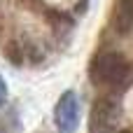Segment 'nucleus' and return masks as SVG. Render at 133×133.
I'll list each match as a JSON object with an SVG mask.
<instances>
[{
  "mask_svg": "<svg viewBox=\"0 0 133 133\" xmlns=\"http://www.w3.org/2000/svg\"><path fill=\"white\" fill-rule=\"evenodd\" d=\"M54 119H56V126L61 133H72L79 124V101H77V94L75 91H63L58 103H56V110H54Z\"/></svg>",
  "mask_w": 133,
  "mask_h": 133,
  "instance_id": "obj_3",
  "label": "nucleus"
},
{
  "mask_svg": "<svg viewBox=\"0 0 133 133\" xmlns=\"http://www.w3.org/2000/svg\"><path fill=\"white\" fill-rule=\"evenodd\" d=\"M129 70H131V65L119 51H103L91 63V79L96 84L117 87L129 77Z\"/></svg>",
  "mask_w": 133,
  "mask_h": 133,
  "instance_id": "obj_1",
  "label": "nucleus"
},
{
  "mask_svg": "<svg viewBox=\"0 0 133 133\" xmlns=\"http://www.w3.org/2000/svg\"><path fill=\"white\" fill-rule=\"evenodd\" d=\"M115 30L126 35L133 30V0H117V7H115Z\"/></svg>",
  "mask_w": 133,
  "mask_h": 133,
  "instance_id": "obj_4",
  "label": "nucleus"
},
{
  "mask_svg": "<svg viewBox=\"0 0 133 133\" xmlns=\"http://www.w3.org/2000/svg\"><path fill=\"white\" fill-rule=\"evenodd\" d=\"M5 58H9L14 65H21L26 61V47H19L16 42H9L5 47Z\"/></svg>",
  "mask_w": 133,
  "mask_h": 133,
  "instance_id": "obj_5",
  "label": "nucleus"
},
{
  "mask_svg": "<svg viewBox=\"0 0 133 133\" xmlns=\"http://www.w3.org/2000/svg\"><path fill=\"white\" fill-rule=\"evenodd\" d=\"M0 133H5V126H2V124H0Z\"/></svg>",
  "mask_w": 133,
  "mask_h": 133,
  "instance_id": "obj_7",
  "label": "nucleus"
},
{
  "mask_svg": "<svg viewBox=\"0 0 133 133\" xmlns=\"http://www.w3.org/2000/svg\"><path fill=\"white\" fill-rule=\"evenodd\" d=\"M5 101H7V84H5V79H2V75H0V108H2Z\"/></svg>",
  "mask_w": 133,
  "mask_h": 133,
  "instance_id": "obj_6",
  "label": "nucleus"
},
{
  "mask_svg": "<svg viewBox=\"0 0 133 133\" xmlns=\"http://www.w3.org/2000/svg\"><path fill=\"white\" fill-rule=\"evenodd\" d=\"M119 108L112 98H98L91 110V124L89 133H117Z\"/></svg>",
  "mask_w": 133,
  "mask_h": 133,
  "instance_id": "obj_2",
  "label": "nucleus"
}]
</instances>
